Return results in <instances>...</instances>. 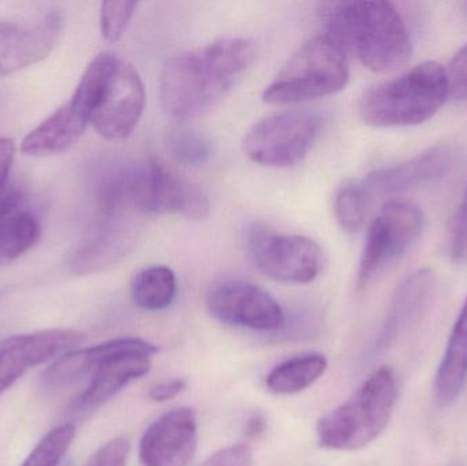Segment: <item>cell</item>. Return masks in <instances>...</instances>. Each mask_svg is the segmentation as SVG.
Returning a JSON list of instances; mask_svg holds the SVG:
<instances>
[{
  "instance_id": "cell-1",
  "label": "cell",
  "mask_w": 467,
  "mask_h": 466,
  "mask_svg": "<svg viewBox=\"0 0 467 466\" xmlns=\"http://www.w3.org/2000/svg\"><path fill=\"white\" fill-rule=\"evenodd\" d=\"M257 47L249 38H221L175 55L161 68V106L177 119H193L219 106L253 65Z\"/></svg>"
},
{
  "instance_id": "cell-2",
  "label": "cell",
  "mask_w": 467,
  "mask_h": 466,
  "mask_svg": "<svg viewBox=\"0 0 467 466\" xmlns=\"http://www.w3.org/2000/svg\"><path fill=\"white\" fill-rule=\"evenodd\" d=\"M327 33L346 54L375 73H392L408 65L413 52L405 19L392 3L351 0L323 5Z\"/></svg>"
},
{
  "instance_id": "cell-3",
  "label": "cell",
  "mask_w": 467,
  "mask_h": 466,
  "mask_svg": "<svg viewBox=\"0 0 467 466\" xmlns=\"http://www.w3.org/2000/svg\"><path fill=\"white\" fill-rule=\"evenodd\" d=\"M100 193L123 213L185 216L202 221L210 215V202L202 189L172 172L155 159H145L109 172Z\"/></svg>"
},
{
  "instance_id": "cell-4",
  "label": "cell",
  "mask_w": 467,
  "mask_h": 466,
  "mask_svg": "<svg viewBox=\"0 0 467 466\" xmlns=\"http://www.w3.org/2000/svg\"><path fill=\"white\" fill-rule=\"evenodd\" d=\"M449 96L446 68L427 60L368 89L359 100V115L373 128L421 125L441 109Z\"/></svg>"
},
{
  "instance_id": "cell-5",
  "label": "cell",
  "mask_w": 467,
  "mask_h": 466,
  "mask_svg": "<svg viewBox=\"0 0 467 466\" xmlns=\"http://www.w3.org/2000/svg\"><path fill=\"white\" fill-rule=\"evenodd\" d=\"M398 393V379L391 368L373 372L350 399L318 420V445L335 451L367 448L386 431Z\"/></svg>"
},
{
  "instance_id": "cell-6",
  "label": "cell",
  "mask_w": 467,
  "mask_h": 466,
  "mask_svg": "<svg viewBox=\"0 0 467 466\" xmlns=\"http://www.w3.org/2000/svg\"><path fill=\"white\" fill-rule=\"evenodd\" d=\"M348 77V54L328 36H316L283 66L264 90L263 100L291 106L327 98L345 89Z\"/></svg>"
},
{
  "instance_id": "cell-7",
  "label": "cell",
  "mask_w": 467,
  "mask_h": 466,
  "mask_svg": "<svg viewBox=\"0 0 467 466\" xmlns=\"http://www.w3.org/2000/svg\"><path fill=\"white\" fill-rule=\"evenodd\" d=\"M117 62L118 57L112 54L96 57L82 74L70 100L25 137L21 144L22 153L33 158H47L66 152L78 142L90 123Z\"/></svg>"
},
{
  "instance_id": "cell-8",
  "label": "cell",
  "mask_w": 467,
  "mask_h": 466,
  "mask_svg": "<svg viewBox=\"0 0 467 466\" xmlns=\"http://www.w3.org/2000/svg\"><path fill=\"white\" fill-rule=\"evenodd\" d=\"M321 119L313 112L287 109L254 123L244 139V150L254 163L285 169L304 161L320 134Z\"/></svg>"
},
{
  "instance_id": "cell-9",
  "label": "cell",
  "mask_w": 467,
  "mask_h": 466,
  "mask_svg": "<svg viewBox=\"0 0 467 466\" xmlns=\"http://www.w3.org/2000/svg\"><path fill=\"white\" fill-rule=\"evenodd\" d=\"M247 251L263 275L282 284H310L323 268V249L315 240L305 235L283 234L265 226L250 230Z\"/></svg>"
},
{
  "instance_id": "cell-10",
  "label": "cell",
  "mask_w": 467,
  "mask_h": 466,
  "mask_svg": "<svg viewBox=\"0 0 467 466\" xmlns=\"http://www.w3.org/2000/svg\"><path fill=\"white\" fill-rule=\"evenodd\" d=\"M101 358L89 377L85 390L77 399V413H90L111 401L126 386L145 377L152 368L159 347L134 337L100 344Z\"/></svg>"
},
{
  "instance_id": "cell-11",
  "label": "cell",
  "mask_w": 467,
  "mask_h": 466,
  "mask_svg": "<svg viewBox=\"0 0 467 466\" xmlns=\"http://www.w3.org/2000/svg\"><path fill=\"white\" fill-rule=\"evenodd\" d=\"M424 229V215L416 205L389 202L373 219L359 260L357 286L367 287L392 263L403 256L419 240Z\"/></svg>"
},
{
  "instance_id": "cell-12",
  "label": "cell",
  "mask_w": 467,
  "mask_h": 466,
  "mask_svg": "<svg viewBox=\"0 0 467 466\" xmlns=\"http://www.w3.org/2000/svg\"><path fill=\"white\" fill-rule=\"evenodd\" d=\"M208 314L233 327L279 333L285 325L282 305L263 287L244 281L213 285L205 298Z\"/></svg>"
},
{
  "instance_id": "cell-13",
  "label": "cell",
  "mask_w": 467,
  "mask_h": 466,
  "mask_svg": "<svg viewBox=\"0 0 467 466\" xmlns=\"http://www.w3.org/2000/svg\"><path fill=\"white\" fill-rule=\"evenodd\" d=\"M145 109V88L136 68L118 59L114 73L90 118V125L109 141H122L136 130Z\"/></svg>"
},
{
  "instance_id": "cell-14",
  "label": "cell",
  "mask_w": 467,
  "mask_h": 466,
  "mask_svg": "<svg viewBox=\"0 0 467 466\" xmlns=\"http://www.w3.org/2000/svg\"><path fill=\"white\" fill-rule=\"evenodd\" d=\"M87 337L70 328L21 334L0 342V394L27 371L78 349Z\"/></svg>"
},
{
  "instance_id": "cell-15",
  "label": "cell",
  "mask_w": 467,
  "mask_h": 466,
  "mask_svg": "<svg viewBox=\"0 0 467 466\" xmlns=\"http://www.w3.org/2000/svg\"><path fill=\"white\" fill-rule=\"evenodd\" d=\"M199 442L196 412L177 408L148 426L140 440V461L144 466H188Z\"/></svg>"
},
{
  "instance_id": "cell-16",
  "label": "cell",
  "mask_w": 467,
  "mask_h": 466,
  "mask_svg": "<svg viewBox=\"0 0 467 466\" xmlns=\"http://www.w3.org/2000/svg\"><path fill=\"white\" fill-rule=\"evenodd\" d=\"M60 27L62 19L54 11L36 19L0 21V77L48 57L59 40Z\"/></svg>"
},
{
  "instance_id": "cell-17",
  "label": "cell",
  "mask_w": 467,
  "mask_h": 466,
  "mask_svg": "<svg viewBox=\"0 0 467 466\" xmlns=\"http://www.w3.org/2000/svg\"><path fill=\"white\" fill-rule=\"evenodd\" d=\"M458 158L460 150L455 145H438L402 163L370 172L362 185L370 196L402 193L446 177L454 169Z\"/></svg>"
},
{
  "instance_id": "cell-18",
  "label": "cell",
  "mask_w": 467,
  "mask_h": 466,
  "mask_svg": "<svg viewBox=\"0 0 467 466\" xmlns=\"http://www.w3.org/2000/svg\"><path fill=\"white\" fill-rule=\"evenodd\" d=\"M435 275L428 268L416 271L402 282L389 305L383 327L379 333L376 349H389L424 315L432 300Z\"/></svg>"
},
{
  "instance_id": "cell-19",
  "label": "cell",
  "mask_w": 467,
  "mask_h": 466,
  "mask_svg": "<svg viewBox=\"0 0 467 466\" xmlns=\"http://www.w3.org/2000/svg\"><path fill=\"white\" fill-rule=\"evenodd\" d=\"M122 218H103L100 229L74 254L71 271L77 275L99 273L117 264L136 243V234Z\"/></svg>"
},
{
  "instance_id": "cell-20",
  "label": "cell",
  "mask_w": 467,
  "mask_h": 466,
  "mask_svg": "<svg viewBox=\"0 0 467 466\" xmlns=\"http://www.w3.org/2000/svg\"><path fill=\"white\" fill-rule=\"evenodd\" d=\"M467 383V295L436 372L433 393L443 407L454 404Z\"/></svg>"
},
{
  "instance_id": "cell-21",
  "label": "cell",
  "mask_w": 467,
  "mask_h": 466,
  "mask_svg": "<svg viewBox=\"0 0 467 466\" xmlns=\"http://www.w3.org/2000/svg\"><path fill=\"white\" fill-rule=\"evenodd\" d=\"M328 368V361L320 353H306L283 361L271 369L265 386L275 396H293L315 385Z\"/></svg>"
},
{
  "instance_id": "cell-22",
  "label": "cell",
  "mask_w": 467,
  "mask_h": 466,
  "mask_svg": "<svg viewBox=\"0 0 467 466\" xmlns=\"http://www.w3.org/2000/svg\"><path fill=\"white\" fill-rule=\"evenodd\" d=\"M178 279L166 265H150L134 275L130 285L133 303L142 311H164L174 303Z\"/></svg>"
},
{
  "instance_id": "cell-23",
  "label": "cell",
  "mask_w": 467,
  "mask_h": 466,
  "mask_svg": "<svg viewBox=\"0 0 467 466\" xmlns=\"http://www.w3.org/2000/svg\"><path fill=\"white\" fill-rule=\"evenodd\" d=\"M40 234V223L27 211L0 222V268L32 249Z\"/></svg>"
},
{
  "instance_id": "cell-24",
  "label": "cell",
  "mask_w": 467,
  "mask_h": 466,
  "mask_svg": "<svg viewBox=\"0 0 467 466\" xmlns=\"http://www.w3.org/2000/svg\"><path fill=\"white\" fill-rule=\"evenodd\" d=\"M370 205L369 192L362 183H350L339 189L335 196V216L343 232H359L367 222Z\"/></svg>"
},
{
  "instance_id": "cell-25",
  "label": "cell",
  "mask_w": 467,
  "mask_h": 466,
  "mask_svg": "<svg viewBox=\"0 0 467 466\" xmlns=\"http://www.w3.org/2000/svg\"><path fill=\"white\" fill-rule=\"evenodd\" d=\"M164 145L170 156L183 166H202L213 155L210 141L191 129H172L167 133Z\"/></svg>"
},
{
  "instance_id": "cell-26",
  "label": "cell",
  "mask_w": 467,
  "mask_h": 466,
  "mask_svg": "<svg viewBox=\"0 0 467 466\" xmlns=\"http://www.w3.org/2000/svg\"><path fill=\"white\" fill-rule=\"evenodd\" d=\"M76 438L74 424H62L49 431L21 466H59Z\"/></svg>"
},
{
  "instance_id": "cell-27",
  "label": "cell",
  "mask_w": 467,
  "mask_h": 466,
  "mask_svg": "<svg viewBox=\"0 0 467 466\" xmlns=\"http://www.w3.org/2000/svg\"><path fill=\"white\" fill-rule=\"evenodd\" d=\"M136 2H104L100 8L101 35L109 43L120 40L136 14Z\"/></svg>"
},
{
  "instance_id": "cell-28",
  "label": "cell",
  "mask_w": 467,
  "mask_h": 466,
  "mask_svg": "<svg viewBox=\"0 0 467 466\" xmlns=\"http://www.w3.org/2000/svg\"><path fill=\"white\" fill-rule=\"evenodd\" d=\"M129 453H130V442L126 437H117L101 446L87 466H126Z\"/></svg>"
},
{
  "instance_id": "cell-29",
  "label": "cell",
  "mask_w": 467,
  "mask_h": 466,
  "mask_svg": "<svg viewBox=\"0 0 467 466\" xmlns=\"http://www.w3.org/2000/svg\"><path fill=\"white\" fill-rule=\"evenodd\" d=\"M450 96L454 100H467V46L461 48L446 68Z\"/></svg>"
},
{
  "instance_id": "cell-30",
  "label": "cell",
  "mask_w": 467,
  "mask_h": 466,
  "mask_svg": "<svg viewBox=\"0 0 467 466\" xmlns=\"http://www.w3.org/2000/svg\"><path fill=\"white\" fill-rule=\"evenodd\" d=\"M451 259L457 264L467 262V186L452 229Z\"/></svg>"
},
{
  "instance_id": "cell-31",
  "label": "cell",
  "mask_w": 467,
  "mask_h": 466,
  "mask_svg": "<svg viewBox=\"0 0 467 466\" xmlns=\"http://www.w3.org/2000/svg\"><path fill=\"white\" fill-rule=\"evenodd\" d=\"M253 451L249 445L229 446L208 457L202 466H252Z\"/></svg>"
},
{
  "instance_id": "cell-32",
  "label": "cell",
  "mask_w": 467,
  "mask_h": 466,
  "mask_svg": "<svg viewBox=\"0 0 467 466\" xmlns=\"http://www.w3.org/2000/svg\"><path fill=\"white\" fill-rule=\"evenodd\" d=\"M26 194L18 185H5L0 189V222L22 212Z\"/></svg>"
},
{
  "instance_id": "cell-33",
  "label": "cell",
  "mask_w": 467,
  "mask_h": 466,
  "mask_svg": "<svg viewBox=\"0 0 467 466\" xmlns=\"http://www.w3.org/2000/svg\"><path fill=\"white\" fill-rule=\"evenodd\" d=\"M188 383L183 379H171L166 380V382L158 383V385L152 386L150 388V401L153 402H167L174 399L175 397L180 396L181 393L186 390Z\"/></svg>"
},
{
  "instance_id": "cell-34",
  "label": "cell",
  "mask_w": 467,
  "mask_h": 466,
  "mask_svg": "<svg viewBox=\"0 0 467 466\" xmlns=\"http://www.w3.org/2000/svg\"><path fill=\"white\" fill-rule=\"evenodd\" d=\"M16 156V144L13 140L0 137V189L7 185L8 172Z\"/></svg>"
},
{
  "instance_id": "cell-35",
  "label": "cell",
  "mask_w": 467,
  "mask_h": 466,
  "mask_svg": "<svg viewBox=\"0 0 467 466\" xmlns=\"http://www.w3.org/2000/svg\"><path fill=\"white\" fill-rule=\"evenodd\" d=\"M265 429V415L261 412H254L249 416L246 424H244V435H246L249 440H258V438L263 437Z\"/></svg>"
},
{
  "instance_id": "cell-36",
  "label": "cell",
  "mask_w": 467,
  "mask_h": 466,
  "mask_svg": "<svg viewBox=\"0 0 467 466\" xmlns=\"http://www.w3.org/2000/svg\"><path fill=\"white\" fill-rule=\"evenodd\" d=\"M455 466H458V465H455ZM460 466H462V465H460Z\"/></svg>"
}]
</instances>
